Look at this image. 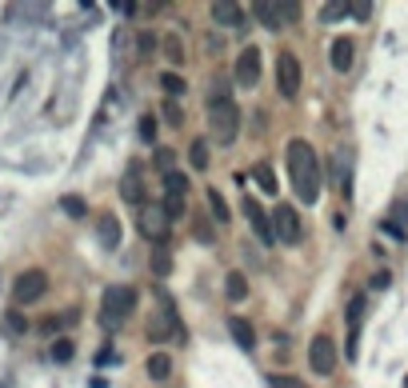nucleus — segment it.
Segmentation results:
<instances>
[{"instance_id": "f257e3e1", "label": "nucleus", "mask_w": 408, "mask_h": 388, "mask_svg": "<svg viewBox=\"0 0 408 388\" xmlns=\"http://www.w3.org/2000/svg\"><path fill=\"white\" fill-rule=\"evenodd\" d=\"M285 168L288 180H292V193L300 205H317L320 193H325V168H320L317 148L305 141V136H292L285 148Z\"/></svg>"}, {"instance_id": "f03ea898", "label": "nucleus", "mask_w": 408, "mask_h": 388, "mask_svg": "<svg viewBox=\"0 0 408 388\" xmlns=\"http://www.w3.org/2000/svg\"><path fill=\"white\" fill-rule=\"evenodd\" d=\"M208 133H213V141L220 148H228L240 136V108L233 101L228 81H220V76L213 81V92H208Z\"/></svg>"}, {"instance_id": "7ed1b4c3", "label": "nucleus", "mask_w": 408, "mask_h": 388, "mask_svg": "<svg viewBox=\"0 0 408 388\" xmlns=\"http://www.w3.org/2000/svg\"><path fill=\"white\" fill-rule=\"evenodd\" d=\"M136 312V288L133 285H108L101 297V328L104 332H116L124 320Z\"/></svg>"}, {"instance_id": "20e7f679", "label": "nucleus", "mask_w": 408, "mask_h": 388, "mask_svg": "<svg viewBox=\"0 0 408 388\" xmlns=\"http://www.w3.org/2000/svg\"><path fill=\"white\" fill-rule=\"evenodd\" d=\"M148 340H153V344H164V340H188L180 317H176V305L168 297H164V305L156 308L153 320H148Z\"/></svg>"}, {"instance_id": "39448f33", "label": "nucleus", "mask_w": 408, "mask_h": 388, "mask_svg": "<svg viewBox=\"0 0 408 388\" xmlns=\"http://www.w3.org/2000/svg\"><path fill=\"white\" fill-rule=\"evenodd\" d=\"M300 84H305V68H300V56L296 52H276V92L285 101H296L300 96Z\"/></svg>"}, {"instance_id": "423d86ee", "label": "nucleus", "mask_w": 408, "mask_h": 388, "mask_svg": "<svg viewBox=\"0 0 408 388\" xmlns=\"http://www.w3.org/2000/svg\"><path fill=\"white\" fill-rule=\"evenodd\" d=\"M49 292V272L44 268H24L16 280H12V305H36V300Z\"/></svg>"}, {"instance_id": "0eeeda50", "label": "nucleus", "mask_w": 408, "mask_h": 388, "mask_svg": "<svg viewBox=\"0 0 408 388\" xmlns=\"http://www.w3.org/2000/svg\"><path fill=\"white\" fill-rule=\"evenodd\" d=\"M337 340L332 337H312L308 340V368H312V377H332L337 372Z\"/></svg>"}, {"instance_id": "6e6552de", "label": "nucleus", "mask_w": 408, "mask_h": 388, "mask_svg": "<svg viewBox=\"0 0 408 388\" xmlns=\"http://www.w3.org/2000/svg\"><path fill=\"white\" fill-rule=\"evenodd\" d=\"M272 236H276V245H300L305 225H300V213H296L292 205L272 208Z\"/></svg>"}, {"instance_id": "1a4fd4ad", "label": "nucleus", "mask_w": 408, "mask_h": 388, "mask_svg": "<svg viewBox=\"0 0 408 388\" xmlns=\"http://www.w3.org/2000/svg\"><path fill=\"white\" fill-rule=\"evenodd\" d=\"M240 213L248 216V228H253L256 240H260L265 248H272V245H276V236H272V216H268L265 208H260V200L245 193V200H240Z\"/></svg>"}, {"instance_id": "9d476101", "label": "nucleus", "mask_w": 408, "mask_h": 388, "mask_svg": "<svg viewBox=\"0 0 408 388\" xmlns=\"http://www.w3.org/2000/svg\"><path fill=\"white\" fill-rule=\"evenodd\" d=\"M233 81L240 84V88H256V84H260V48H256V44H245V48H240V56H236V64H233Z\"/></svg>"}, {"instance_id": "9b49d317", "label": "nucleus", "mask_w": 408, "mask_h": 388, "mask_svg": "<svg viewBox=\"0 0 408 388\" xmlns=\"http://www.w3.org/2000/svg\"><path fill=\"white\" fill-rule=\"evenodd\" d=\"M141 233L153 240V245H168V233H173V220L164 216V208L160 205H153V208H144L141 213Z\"/></svg>"}, {"instance_id": "f8f14e48", "label": "nucleus", "mask_w": 408, "mask_h": 388, "mask_svg": "<svg viewBox=\"0 0 408 388\" xmlns=\"http://www.w3.org/2000/svg\"><path fill=\"white\" fill-rule=\"evenodd\" d=\"M96 240H101L108 252H116V248L124 245V228H121V216L116 213H101L96 216Z\"/></svg>"}, {"instance_id": "ddd939ff", "label": "nucleus", "mask_w": 408, "mask_h": 388, "mask_svg": "<svg viewBox=\"0 0 408 388\" xmlns=\"http://www.w3.org/2000/svg\"><path fill=\"white\" fill-rule=\"evenodd\" d=\"M121 200L124 205H136V208H144V200H148V184L141 180L136 168H128V173L121 176Z\"/></svg>"}, {"instance_id": "4468645a", "label": "nucleus", "mask_w": 408, "mask_h": 388, "mask_svg": "<svg viewBox=\"0 0 408 388\" xmlns=\"http://www.w3.org/2000/svg\"><path fill=\"white\" fill-rule=\"evenodd\" d=\"M144 377L153 380V384H164V380L173 377V357H168L164 348H153L148 360H144Z\"/></svg>"}, {"instance_id": "2eb2a0df", "label": "nucleus", "mask_w": 408, "mask_h": 388, "mask_svg": "<svg viewBox=\"0 0 408 388\" xmlns=\"http://www.w3.org/2000/svg\"><path fill=\"white\" fill-rule=\"evenodd\" d=\"M328 61H332V68L345 76V72L357 64V44L348 41V36H337V41H332V48H328Z\"/></svg>"}, {"instance_id": "dca6fc26", "label": "nucleus", "mask_w": 408, "mask_h": 388, "mask_svg": "<svg viewBox=\"0 0 408 388\" xmlns=\"http://www.w3.org/2000/svg\"><path fill=\"white\" fill-rule=\"evenodd\" d=\"M208 12H213V21L220 24V29H240V24H245V9L233 4V0H216Z\"/></svg>"}, {"instance_id": "f3484780", "label": "nucleus", "mask_w": 408, "mask_h": 388, "mask_svg": "<svg viewBox=\"0 0 408 388\" xmlns=\"http://www.w3.org/2000/svg\"><path fill=\"white\" fill-rule=\"evenodd\" d=\"M253 16L260 24H265V29H285V16H280V4H272V0H256L253 4Z\"/></svg>"}, {"instance_id": "a211bd4d", "label": "nucleus", "mask_w": 408, "mask_h": 388, "mask_svg": "<svg viewBox=\"0 0 408 388\" xmlns=\"http://www.w3.org/2000/svg\"><path fill=\"white\" fill-rule=\"evenodd\" d=\"M148 268H153L156 280L173 276V248H168V245H153V252H148Z\"/></svg>"}, {"instance_id": "6ab92c4d", "label": "nucleus", "mask_w": 408, "mask_h": 388, "mask_svg": "<svg viewBox=\"0 0 408 388\" xmlns=\"http://www.w3.org/2000/svg\"><path fill=\"white\" fill-rule=\"evenodd\" d=\"M228 332H233V340L245 348V352L256 348V332H253V325H248L245 317H228Z\"/></svg>"}, {"instance_id": "aec40b11", "label": "nucleus", "mask_w": 408, "mask_h": 388, "mask_svg": "<svg viewBox=\"0 0 408 388\" xmlns=\"http://www.w3.org/2000/svg\"><path fill=\"white\" fill-rule=\"evenodd\" d=\"M225 297L233 300V305L248 300V276H245V272H228V276H225Z\"/></svg>"}, {"instance_id": "412c9836", "label": "nucleus", "mask_w": 408, "mask_h": 388, "mask_svg": "<svg viewBox=\"0 0 408 388\" xmlns=\"http://www.w3.org/2000/svg\"><path fill=\"white\" fill-rule=\"evenodd\" d=\"M253 176H256V184H260V193H265V196H276V193H280V184H276V173H272V164H268V160L256 164Z\"/></svg>"}, {"instance_id": "4be33fe9", "label": "nucleus", "mask_w": 408, "mask_h": 388, "mask_svg": "<svg viewBox=\"0 0 408 388\" xmlns=\"http://www.w3.org/2000/svg\"><path fill=\"white\" fill-rule=\"evenodd\" d=\"M364 312H368V297H352L345 308V320H348V332H360L364 325Z\"/></svg>"}, {"instance_id": "5701e85b", "label": "nucleus", "mask_w": 408, "mask_h": 388, "mask_svg": "<svg viewBox=\"0 0 408 388\" xmlns=\"http://www.w3.org/2000/svg\"><path fill=\"white\" fill-rule=\"evenodd\" d=\"M208 160H213V153H208V141H204V136H196V141L188 144V164H193L196 173H204V168H208Z\"/></svg>"}, {"instance_id": "b1692460", "label": "nucleus", "mask_w": 408, "mask_h": 388, "mask_svg": "<svg viewBox=\"0 0 408 388\" xmlns=\"http://www.w3.org/2000/svg\"><path fill=\"white\" fill-rule=\"evenodd\" d=\"M193 236H196V245H216V233H213L208 213H196L193 216Z\"/></svg>"}, {"instance_id": "393cba45", "label": "nucleus", "mask_w": 408, "mask_h": 388, "mask_svg": "<svg viewBox=\"0 0 408 388\" xmlns=\"http://www.w3.org/2000/svg\"><path fill=\"white\" fill-rule=\"evenodd\" d=\"M340 16H352V4H348V0H328V4H320V21L325 24H337Z\"/></svg>"}, {"instance_id": "a878e982", "label": "nucleus", "mask_w": 408, "mask_h": 388, "mask_svg": "<svg viewBox=\"0 0 408 388\" xmlns=\"http://www.w3.org/2000/svg\"><path fill=\"white\" fill-rule=\"evenodd\" d=\"M204 200H208V208H213V213H208V216H213L216 225H228V216H233V213H228L225 196L216 193V188H208V193H204Z\"/></svg>"}, {"instance_id": "bb28decb", "label": "nucleus", "mask_w": 408, "mask_h": 388, "mask_svg": "<svg viewBox=\"0 0 408 388\" xmlns=\"http://www.w3.org/2000/svg\"><path fill=\"white\" fill-rule=\"evenodd\" d=\"M160 84H164V92H168V101H180L184 92H188L180 72H160Z\"/></svg>"}, {"instance_id": "cd10ccee", "label": "nucleus", "mask_w": 408, "mask_h": 388, "mask_svg": "<svg viewBox=\"0 0 408 388\" xmlns=\"http://www.w3.org/2000/svg\"><path fill=\"white\" fill-rule=\"evenodd\" d=\"M160 48H164V56H168V64H184V41L176 36V32H168V36H164Z\"/></svg>"}, {"instance_id": "c85d7f7f", "label": "nucleus", "mask_w": 408, "mask_h": 388, "mask_svg": "<svg viewBox=\"0 0 408 388\" xmlns=\"http://www.w3.org/2000/svg\"><path fill=\"white\" fill-rule=\"evenodd\" d=\"M156 48H160L156 32H148V29H141V32H136V56H141V61H148V56H153Z\"/></svg>"}, {"instance_id": "c756f323", "label": "nucleus", "mask_w": 408, "mask_h": 388, "mask_svg": "<svg viewBox=\"0 0 408 388\" xmlns=\"http://www.w3.org/2000/svg\"><path fill=\"white\" fill-rule=\"evenodd\" d=\"M164 196H188V180H184V173H164Z\"/></svg>"}, {"instance_id": "7c9ffc66", "label": "nucleus", "mask_w": 408, "mask_h": 388, "mask_svg": "<svg viewBox=\"0 0 408 388\" xmlns=\"http://www.w3.org/2000/svg\"><path fill=\"white\" fill-rule=\"evenodd\" d=\"M164 216H168V220H180L184 213H188V196H164Z\"/></svg>"}, {"instance_id": "2f4dec72", "label": "nucleus", "mask_w": 408, "mask_h": 388, "mask_svg": "<svg viewBox=\"0 0 408 388\" xmlns=\"http://www.w3.org/2000/svg\"><path fill=\"white\" fill-rule=\"evenodd\" d=\"M72 357H76V344H72L68 337H61V340H52V360H56V364H68Z\"/></svg>"}, {"instance_id": "473e14b6", "label": "nucleus", "mask_w": 408, "mask_h": 388, "mask_svg": "<svg viewBox=\"0 0 408 388\" xmlns=\"http://www.w3.org/2000/svg\"><path fill=\"white\" fill-rule=\"evenodd\" d=\"M61 208L72 216V220H81V216H88V205H84V196H61Z\"/></svg>"}, {"instance_id": "72a5a7b5", "label": "nucleus", "mask_w": 408, "mask_h": 388, "mask_svg": "<svg viewBox=\"0 0 408 388\" xmlns=\"http://www.w3.org/2000/svg\"><path fill=\"white\" fill-rule=\"evenodd\" d=\"M164 124H173V128H180L184 124V116H180V101H164Z\"/></svg>"}, {"instance_id": "f704fd0d", "label": "nucleus", "mask_w": 408, "mask_h": 388, "mask_svg": "<svg viewBox=\"0 0 408 388\" xmlns=\"http://www.w3.org/2000/svg\"><path fill=\"white\" fill-rule=\"evenodd\" d=\"M153 160H156V168H160V173H173L176 153H173V148H156V153H153Z\"/></svg>"}, {"instance_id": "c9c22d12", "label": "nucleus", "mask_w": 408, "mask_h": 388, "mask_svg": "<svg viewBox=\"0 0 408 388\" xmlns=\"http://www.w3.org/2000/svg\"><path fill=\"white\" fill-rule=\"evenodd\" d=\"M272 388H308L300 377H288V372H272Z\"/></svg>"}, {"instance_id": "e433bc0d", "label": "nucleus", "mask_w": 408, "mask_h": 388, "mask_svg": "<svg viewBox=\"0 0 408 388\" xmlns=\"http://www.w3.org/2000/svg\"><path fill=\"white\" fill-rule=\"evenodd\" d=\"M156 128H160V124H156V116H141V141L144 144L156 141Z\"/></svg>"}, {"instance_id": "4c0bfd02", "label": "nucleus", "mask_w": 408, "mask_h": 388, "mask_svg": "<svg viewBox=\"0 0 408 388\" xmlns=\"http://www.w3.org/2000/svg\"><path fill=\"white\" fill-rule=\"evenodd\" d=\"M388 285H392V276H388V272H384V268H380V272H377V276H372V280H368V288H372V292H384V288H388Z\"/></svg>"}, {"instance_id": "58836bf2", "label": "nucleus", "mask_w": 408, "mask_h": 388, "mask_svg": "<svg viewBox=\"0 0 408 388\" xmlns=\"http://www.w3.org/2000/svg\"><path fill=\"white\" fill-rule=\"evenodd\" d=\"M280 16H285V24H292L296 16H300V4H292V0H285V4H280Z\"/></svg>"}, {"instance_id": "ea45409f", "label": "nucleus", "mask_w": 408, "mask_h": 388, "mask_svg": "<svg viewBox=\"0 0 408 388\" xmlns=\"http://www.w3.org/2000/svg\"><path fill=\"white\" fill-rule=\"evenodd\" d=\"M4 325H9L12 332H24V328H29V320H24L21 312H9V320H4Z\"/></svg>"}, {"instance_id": "a19ab883", "label": "nucleus", "mask_w": 408, "mask_h": 388, "mask_svg": "<svg viewBox=\"0 0 408 388\" xmlns=\"http://www.w3.org/2000/svg\"><path fill=\"white\" fill-rule=\"evenodd\" d=\"M352 16H357V21H368V16H372V4H364V0L352 4Z\"/></svg>"}, {"instance_id": "79ce46f5", "label": "nucleus", "mask_w": 408, "mask_h": 388, "mask_svg": "<svg viewBox=\"0 0 408 388\" xmlns=\"http://www.w3.org/2000/svg\"><path fill=\"white\" fill-rule=\"evenodd\" d=\"M404 388H408V380H404Z\"/></svg>"}]
</instances>
